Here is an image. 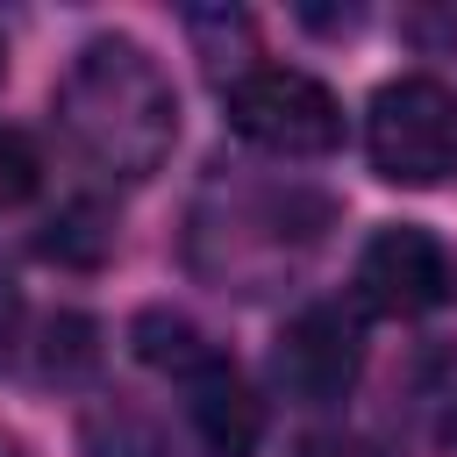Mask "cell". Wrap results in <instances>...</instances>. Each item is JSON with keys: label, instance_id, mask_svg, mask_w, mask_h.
<instances>
[{"label": "cell", "instance_id": "30bf717a", "mask_svg": "<svg viewBox=\"0 0 457 457\" xmlns=\"http://www.w3.org/2000/svg\"><path fill=\"white\" fill-rule=\"evenodd\" d=\"M93 364H100L93 321L86 314H50V328H43V378H86Z\"/></svg>", "mask_w": 457, "mask_h": 457}, {"label": "cell", "instance_id": "5bb4252c", "mask_svg": "<svg viewBox=\"0 0 457 457\" xmlns=\"http://www.w3.org/2000/svg\"><path fill=\"white\" fill-rule=\"evenodd\" d=\"M14 336H21V286L0 271V364L14 357Z\"/></svg>", "mask_w": 457, "mask_h": 457}, {"label": "cell", "instance_id": "8fae6325", "mask_svg": "<svg viewBox=\"0 0 457 457\" xmlns=\"http://www.w3.org/2000/svg\"><path fill=\"white\" fill-rule=\"evenodd\" d=\"M86 450H93V457H171L164 436H157L143 414H93V421H86Z\"/></svg>", "mask_w": 457, "mask_h": 457}, {"label": "cell", "instance_id": "6da1fadb", "mask_svg": "<svg viewBox=\"0 0 457 457\" xmlns=\"http://www.w3.org/2000/svg\"><path fill=\"white\" fill-rule=\"evenodd\" d=\"M57 129L100 179H150L179 143V93L136 36H93L57 79Z\"/></svg>", "mask_w": 457, "mask_h": 457}, {"label": "cell", "instance_id": "8992f818", "mask_svg": "<svg viewBox=\"0 0 457 457\" xmlns=\"http://www.w3.org/2000/svg\"><path fill=\"white\" fill-rule=\"evenodd\" d=\"M357 300L371 314H393V321L450 307L457 300V257H450V243L428 236V228H414V221L378 228L357 250Z\"/></svg>", "mask_w": 457, "mask_h": 457}, {"label": "cell", "instance_id": "9a60e30c", "mask_svg": "<svg viewBox=\"0 0 457 457\" xmlns=\"http://www.w3.org/2000/svg\"><path fill=\"white\" fill-rule=\"evenodd\" d=\"M300 457H378L371 443H357V436H314Z\"/></svg>", "mask_w": 457, "mask_h": 457}, {"label": "cell", "instance_id": "277c9868", "mask_svg": "<svg viewBox=\"0 0 457 457\" xmlns=\"http://www.w3.org/2000/svg\"><path fill=\"white\" fill-rule=\"evenodd\" d=\"M228 129L271 157H328L343 143V100L293 64H243L221 86Z\"/></svg>", "mask_w": 457, "mask_h": 457}, {"label": "cell", "instance_id": "2e32d148", "mask_svg": "<svg viewBox=\"0 0 457 457\" xmlns=\"http://www.w3.org/2000/svg\"><path fill=\"white\" fill-rule=\"evenodd\" d=\"M0 457H29V450H21V443H14V436H0Z\"/></svg>", "mask_w": 457, "mask_h": 457}, {"label": "cell", "instance_id": "e0dca14e", "mask_svg": "<svg viewBox=\"0 0 457 457\" xmlns=\"http://www.w3.org/2000/svg\"><path fill=\"white\" fill-rule=\"evenodd\" d=\"M0 71H7V50H0Z\"/></svg>", "mask_w": 457, "mask_h": 457}, {"label": "cell", "instance_id": "9c48e42d", "mask_svg": "<svg viewBox=\"0 0 457 457\" xmlns=\"http://www.w3.org/2000/svg\"><path fill=\"white\" fill-rule=\"evenodd\" d=\"M129 350H136L150 371H164L171 386L214 357V343H207V336H200L186 314H171V307H143V314L129 321Z\"/></svg>", "mask_w": 457, "mask_h": 457}, {"label": "cell", "instance_id": "7a4b0ae2", "mask_svg": "<svg viewBox=\"0 0 457 457\" xmlns=\"http://www.w3.org/2000/svg\"><path fill=\"white\" fill-rule=\"evenodd\" d=\"M328 228V200L293 186V179H243L214 171L193 200V271L214 278L221 293H264L278 271H293Z\"/></svg>", "mask_w": 457, "mask_h": 457}, {"label": "cell", "instance_id": "ba28073f", "mask_svg": "<svg viewBox=\"0 0 457 457\" xmlns=\"http://www.w3.org/2000/svg\"><path fill=\"white\" fill-rule=\"evenodd\" d=\"M400 407H407V428L428 450H457V343H428L407 364Z\"/></svg>", "mask_w": 457, "mask_h": 457}, {"label": "cell", "instance_id": "52a82bcc", "mask_svg": "<svg viewBox=\"0 0 457 457\" xmlns=\"http://www.w3.org/2000/svg\"><path fill=\"white\" fill-rule=\"evenodd\" d=\"M179 393H186V428H193V443L207 457H257V443H264V400L250 393V378L221 350L200 371H186Z\"/></svg>", "mask_w": 457, "mask_h": 457}, {"label": "cell", "instance_id": "3957f363", "mask_svg": "<svg viewBox=\"0 0 457 457\" xmlns=\"http://www.w3.org/2000/svg\"><path fill=\"white\" fill-rule=\"evenodd\" d=\"M364 157L393 186H443L457 171V93L428 71L386 79L364 107Z\"/></svg>", "mask_w": 457, "mask_h": 457}, {"label": "cell", "instance_id": "5b68a950", "mask_svg": "<svg viewBox=\"0 0 457 457\" xmlns=\"http://www.w3.org/2000/svg\"><path fill=\"white\" fill-rule=\"evenodd\" d=\"M357 371H364V321H357V307H343V300L300 307V314L278 328V343H271V386H278L286 400H300V407L343 400V393L357 386Z\"/></svg>", "mask_w": 457, "mask_h": 457}, {"label": "cell", "instance_id": "4fadbf2b", "mask_svg": "<svg viewBox=\"0 0 457 457\" xmlns=\"http://www.w3.org/2000/svg\"><path fill=\"white\" fill-rule=\"evenodd\" d=\"M36 186H43V157H36V143H29L21 129H0V214L21 207Z\"/></svg>", "mask_w": 457, "mask_h": 457}, {"label": "cell", "instance_id": "7c38bea8", "mask_svg": "<svg viewBox=\"0 0 457 457\" xmlns=\"http://www.w3.org/2000/svg\"><path fill=\"white\" fill-rule=\"evenodd\" d=\"M107 243H114V228L79 200V207H64L57 221H50V236H43V250L50 257H71V264H93V257H107Z\"/></svg>", "mask_w": 457, "mask_h": 457}]
</instances>
